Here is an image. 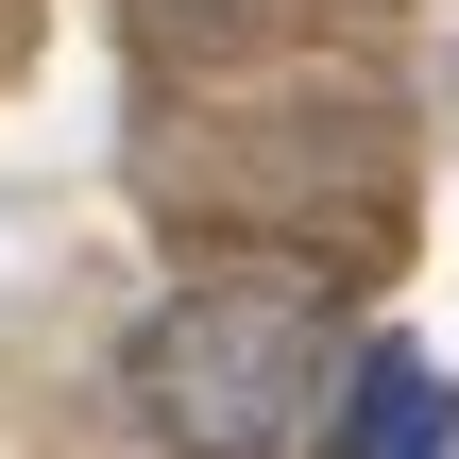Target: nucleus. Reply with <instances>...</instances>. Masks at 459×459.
Segmentation results:
<instances>
[{
  "label": "nucleus",
  "mask_w": 459,
  "mask_h": 459,
  "mask_svg": "<svg viewBox=\"0 0 459 459\" xmlns=\"http://www.w3.org/2000/svg\"><path fill=\"white\" fill-rule=\"evenodd\" d=\"M341 375H358V341H341V307L290 290V273H204V290H170V307L136 324V358H119L136 426L170 459H307L341 426Z\"/></svg>",
  "instance_id": "obj_1"
},
{
  "label": "nucleus",
  "mask_w": 459,
  "mask_h": 459,
  "mask_svg": "<svg viewBox=\"0 0 459 459\" xmlns=\"http://www.w3.org/2000/svg\"><path fill=\"white\" fill-rule=\"evenodd\" d=\"M443 443H459V375H443V358H409V341H358L324 459H443Z\"/></svg>",
  "instance_id": "obj_2"
}]
</instances>
